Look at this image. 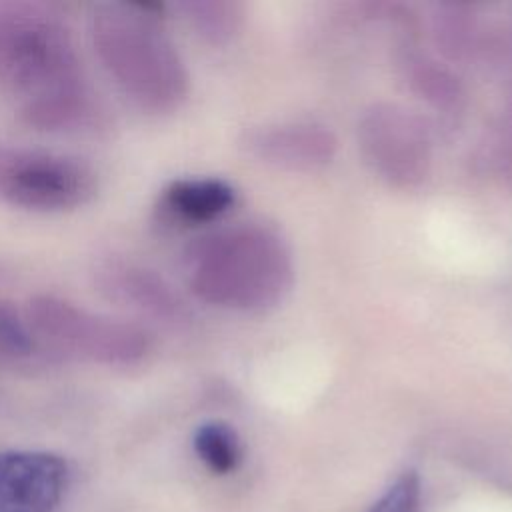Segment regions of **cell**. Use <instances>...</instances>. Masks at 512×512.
I'll return each instance as SVG.
<instances>
[{"label": "cell", "instance_id": "obj_10", "mask_svg": "<svg viewBox=\"0 0 512 512\" xmlns=\"http://www.w3.org/2000/svg\"><path fill=\"white\" fill-rule=\"evenodd\" d=\"M234 202V190L214 178L174 180L162 194V206L184 222H210Z\"/></svg>", "mask_w": 512, "mask_h": 512}, {"label": "cell", "instance_id": "obj_7", "mask_svg": "<svg viewBox=\"0 0 512 512\" xmlns=\"http://www.w3.org/2000/svg\"><path fill=\"white\" fill-rule=\"evenodd\" d=\"M68 486L66 462L50 452H0V512H52Z\"/></svg>", "mask_w": 512, "mask_h": 512}, {"label": "cell", "instance_id": "obj_11", "mask_svg": "<svg viewBox=\"0 0 512 512\" xmlns=\"http://www.w3.org/2000/svg\"><path fill=\"white\" fill-rule=\"evenodd\" d=\"M184 18L206 42L224 44L228 42L240 26L242 12L236 2L226 0H192L178 4Z\"/></svg>", "mask_w": 512, "mask_h": 512}, {"label": "cell", "instance_id": "obj_2", "mask_svg": "<svg viewBox=\"0 0 512 512\" xmlns=\"http://www.w3.org/2000/svg\"><path fill=\"white\" fill-rule=\"evenodd\" d=\"M98 60L142 110L170 112L188 94V72L158 18L142 4L100 2L90 12Z\"/></svg>", "mask_w": 512, "mask_h": 512}, {"label": "cell", "instance_id": "obj_1", "mask_svg": "<svg viewBox=\"0 0 512 512\" xmlns=\"http://www.w3.org/2000/svg\"><path fill=\"white\" fill-rule=\"evenodd\" d=\"M0 88L38 130H72L96 112L68 24L36 2H0Z\"/></svg>", "mask_w": 512, "mask_h": 512}, {"label": "cell", "instance_id": "obj_9", "mask_svg": "<svg viewBox=\"0 0 512 512\" xmlns=\"http://www.w3.org/2000/svg\"><path fill=\"white\" fill-rule=\"evenodd\" d=\"M248 150L280 168L316 170L334 158L336 138L318 124H282L252 132Z\"/></svg>", "mask_w": 512, "mask_h": 512}, {"label": "cell", "instance_id": "obj_16", "mask_svg": "<svg viewBox=\"0 0 512 512\" xmlns=\"http://www.w3.org/2000/svg\"><path fill=\"white\" fill-rule=\"evenodd\" d=\"M366 512H420V478L408 470L400 474Z\"/></svg>", "mask_w": 512, "mask_h": 512}, {"label": "cell", "instance_id": "obj_13", "mask_svg": "<svg viewBox=\"0 0 512 512\" xmlns=\"http://www.w3.org/2000/svg\"><path fill=\"white\" fill-rule=\"evenodd\" d=\"M434 36L442 52L452 60H462L474 50L476 24L466 6L444 4L434 12Z\"/></svg>", "mask_w": 512, "mask_h": 512}, {"label": "cell", "instance_id": "obj_12", "mask_svg": "<svg viewBox=\"0 0 512 512\" xmlns=\"http://www.w3.org/2000/svg\"><path fill=\"white\" fill-rule=\"evenodd\" d=\"M194 452L214 474H230L238 468L242 446L236 432L224 422H206L194 432Z\"/></svg>", "mask_w": 512, "mask_h": 512}, {"label": "cell", "instance_id": "obj_14", "mask_svg": "<svg viewBox=\"0 0 512 512\" xmlns=\"http://www.w3.org/2000/svg\"><path fill=\"white\" fill-rule=\"evenodd\" d=\"M408 78L420 98H426L436 108H458L462 100L460 84L448 70L440 68L436 62L426 58L412 60L408 66Z\"/></svg>", "mask_w": 512, "mask_h": 512}, {"label": "cell", "instance_id": "obj_8", "mask_svg": "<svg viewBox=\"0 0 512 512\" xmlns=\"http://www.w3.org/2000/svg\"><path fill=\"white\" fill-rule=\"evenodd\" d=\"M96 284L112 302L126 306L156 322L178 326L186 322L188 312L172 286L140 264L126 260H106L96 268Z\"/></svg>", "mask_w": 512, "mask_h": 512}, {"label": "cell", "instance_id": "obj_6", "mask_svg": "<svg viewBox=\"0 0 512 512\" xmlns=\"http://www.w3.org/2000/svg\"><path fill=\"white\" fill-rule=\"evenodd\" d=\"M366 162L386 182L410 188L430 172V138L422 120L394 104L370 108L358 126Z\"/></svg>", "mask_w": 512, "mask_h": 512}, {"label": "cell", "instance_id": "obj_4", "mask_svg": "<svg viewBox=\"0 0 512 512\" xmlns=\"http://www.w3.org/2000/svg\"><path fill=\"white\" fill-rule=\"evenodd\" d=\"M24 320L32 336L50 348L98 364H134L150 350V334L138 324L90 312L52 294L30 298Z\"/></svg>", "mask_w": 512, "mask_h": 512}, {"label": "cell", "instance_id": "obj_15", "mask_svg": "<svg viewBox=\"0 0 512 512\" xmlns=\"http://www.w3.org/2000/svg\"><path fill=\"white\" fill-rule=\"evenodd\" d=\"M32 336L18 312L0 300V362L18 360L32 352Z\"/></svg>", "mask_w": 512, "mask_h": 512}, {"label": "cell", "instance_id": "obj_5", "mask_svg": "<svg viewBox=\"0 0 512 512\" xmlns=\"http://www.w3.org/2000/svg\"><path fill=\"white\" fill-rule=\"evenodd\" d=\"M96 174L84 162L0 142V202L34 210L62 212L84 206L96 194Z\"/></svg>", "mask_w": 512, "mask_h": 512}, {"label": "cell", "instance_id": "obj_3", "mask_svg": "<svg viewBox=\"0 0 512 512\" xmlns=\"http://www.w3.org/2000/svg\"><path fill=\"white\" fill-rule=\"evenodd\" d=\"M192 292L208 304L262 310L292 284V258L272 230L246 224L194 242L186 256Z\"/></svg>", "mask_w": 512, "mask_h": 512}]
</instances>
